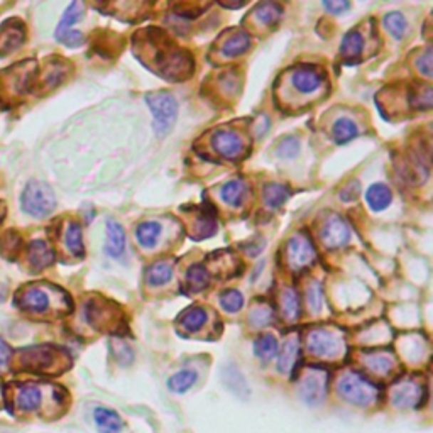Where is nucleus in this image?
Returning a JSON list of instances; mask_svg holds the SVG:
<instances>
[{"instance_id": "f704fd0d", "label": "nucleus", "mask_w": 433, "mask_h": 433, "mask_svg": "<svg viewBox=\"0 0 433 433\" xmlns=\"http://www.w3.org/2000/svg\"><path fill=\"white\" fill-rule=\"evenodd\" d=\"M385 26H386V29L391 33L392 38L401 39L406 31V19L401 12H390L385 17Z\"/></svg>"}, {"instance_id": "c9c22d12", "label": "nucleus", "mask_w": 433, "mask_h": 433, "mask_svg": "<svg viewBox=\"0 0 433 433\" xmlns=\"http://www.w3.org/2000/svg\"><path fill=\"white\" fill-rule=\"evenodd\" d=\"M220 305L229 313H237L244 306V296L241 291L237 290H227L220 295Z\"/></svg>"}, {"instance_id": "9b49d317", "label": "nucleus", "mask_w": 433, "mask_h": 433, "mask_svg": "<svg viewBox=\"0 0 433 433\" xmlns=\"http://www.w3.org/2000/svg\"><path fill=\"white\" fill-rule=\"evenodd\" d=\"M17 306L31 313H43L49 308V295L41 288H27L17 296Z\"/></svg>"}, {"instance_id": "c756f323", "label": "nucleus", "mask_w": 433, "mask_h": 433, "mask_svg": "<svg viewBox=\"0 0 433 433\" xmlns=\"http://www.w3.org/2000/svg\"><path fill=\"white\" fill-rule=\"evenodd\" d=\"M197 379H198V376L195 371H192V369H183V371L176 372L174 376H171V379L168 381V386L171 391L183 395V392H187L188 390H192V387L195 386Z\"/></svg>"}, {"instance_id": "dca6fc26", "label": "nucleus", "mask_w": 433, "mask_h": 433, "mask_svg": "<svg viewBox=\"0 0 433 433\" xmlns=\"http://www.w3.org/2000/svg\"><path fill=\"white\" fill-rule=\"evenodd\" d=\"M41 401H43V392L38 386L24 385L17 391L16 405L22 412H34V409L39 408Z\"/></svg>"}, {"instance_id": "6e6552de", "label": "nucleus", "mask_w": 433, "mask_h": 433, "mask_svg": "<svg viewBox=\"0 0 433 433\" xmlns=\"http://www.w3.org/2000/svg\"><path fill=\"white\" fill-rule=\"evenodd\" d=\"M212 146L220 156L229 161L241 160L244 155L242 137L232 129H219L212 137Z\"/></svg>"}, {"instance_id": "423d86ee", "label": "nucleus", "mask_w": 433, "mask_h": 433, "mask_svg": "<svg viewBox=\"0 0 433 433\" xmlns=\"http://www.w3.org/2000/svg\"><path fill=\"white\" fill-rule=\"evenodd\" d=\"M328 372L322 367H310L300 382V396L305 403L318 405L327 395Z\"/></svg>"}, {"instance_id": "5701e85b", "label": "nucleus", "mask_w": 433, "mask_h": 433, "mask_svg": "<svg viewBox=\"0 0 433 433\" xmlns=\"http://www.w3.org/2000/svg\"><path fill=\"white\" fill-rule=\"evenodd\" d=\"M171 278H173V264L166 263V261H157L146 271V283L151 286H162V284L169 283Z\"/></svg>"}, {"instance_id": "c03bdc74", "label": "nucleus", "mask_w": 433, "mask_h": 433, "mask_svg": "<svg viewBox=\"0 0 433 433\" xmlns=\"http://www.w3.org/2000/svg\"><path fill=\"white\" fill-rule=\"evenodd\" d=\"M417 66H418L419 73H423L430 78L432 76V48H428L427 51L419 56V60L417 61Z\"/></svg>"}, {"instance_id": "7c9ffc66", "label": "nucleus", "mask_w": 433, "mask_h": 433, "mask_svg": "<svg viewBox=\"0 0 433 433\" xmlns=\"http://www.w3.org/2000/svg\"><path fill=\"white\" fill-rule=\"evenodd\" d=\"M66 247L70 249V252L76 257H83L85 256V246H83V234H81L80 224L71 222L68 224L66 229Z\"/></svg>"}, {"instance_id": "49530a36", "label": "nucleus", "mask_w": 433, "mask_h": 433, "mask_svg": "<svg viewBox=\"0 0 433 433\" xmlns=\"http://www.w3.org/2000/svg\"><path fill=\"white\" fill-rule=\"evenodd\" d=\"M11 347H9L6 342L2 340V337H0V369H4L9 364V360H11Z\"/></svg>"}, {"instance_id": "4c0bfd02", "label": "nucleus", "mask_w": 433, "mask_h": 433, "mask_svg": "<svg viewBox=\"0 0 433 433\" xmlns=\"http://www.w3.org/2000/svg\"><path fill=\"white\" fill-rule=\"evenodd\" d=\"M300 151V141L296 137H286L283 139L281 144L278 146V156L283 160H291Z\"/></svg>"}, {"instance_id": "39448f33", "label": "nucleus", "mask_w": 433, "mask_h": 433, "mask_svg": "<svg viewBox=\"0 0 433 433\" xmlns=\"http://www.w3.org/2000/svg\"><path fill=\"white\" fill-rule=\"evenodd\" d=\"M286 257L288 264L293 271H301L315 263L317 251H315L313 242L310 241V237L305 232H298L288 241Z\"/></svg>"}, {"instance_id": "c85d7f7f", "label": "nucleus", "mask_w": 433, "mask_h": 433, "mask_svg": "<svg viewBox=\"0 0 433 433\" xmlns=\"http://www.w3.org/2000/svg\"><path fill=\"white\" fill-rule=\"evenodd\" d=\"M244 195H246V183L242 179H230L222 188V200L232 207L242 205Z\"/></svg>"}, {"instance_id": "ddd939ff", "label": "nucleus", "mask_w": 433, "mask_h": 433, "mask_svg": "<svg viewBox=\"0 0 433 433\" xmlns=\"http://www.w3.org/2000/svg\"><path fill=\"white\" fill-rule=\"evenodd\" d=\"M93 418L100 433H120L122 427H124L119 413L110 408H105V406H98L93 412Z\"/></svg>"}, {"instance_id": "9d476101", "label": "nucleus", "mask_w": 433, "mask_h": 433, "mask_svg": "<svg viewBox=\"0 0 433 433\" xmlns=\"http://www.w3.org/2000/svg\"><path fill=\"white\" fill-rule=\"evenodd\" d=\"M350 239L349 225L344 222V219L333 215L327 220L322 230V241L328 249H338V247L345 246Z\"/></svg>"}, {"instance_id": "58836bf2", "label": "nucleus", "mask_w": 433, "mask_h": 433, "mask_svg": "<svg viewBox=\"0 0 433 433\" xmlns=\"http://www.w3.org/2000/svg\"><path fill=\"white\" fill-rule=\"evenodd\" d=\"M306 296H308V306L311 308V311H315V313L320 311V308H322V303H323L322 286H320L318 283H313L308 288V291H306Z\"/></svg>"}, {"instance_id": "79ce46f5", "label": "nucleus", "mask_w": 433, "mask_h": 433, "mask_svg": "<svg viewBox=\"0 0 433 433\" xmlns=\"http://www.w3.org/2000/svg\"><path fill=\"white\" fill-rule=\"evenodd\" d=\"M271 320H273V311L269 308H264V306H259V308L252 311L251 315V322L254 323V327H266Z\"/></svg>"}, {"instance_id": "a211bd4d", "label": "nucleus", "mask_w": 433, "mask_h": 433, "mask_svg": "<svg viewBox=\"0 0 433 433\" xmlns=\"http://www.w3.org/2000/svg\"><path fill=\"white\" fill-rule=\"evenodd\" d=\"M364 49V38L358 29H352L344 36L340 44V54L347 63H355Z\"/></svg>"}, {"instance_id": "a19ab883", "label": "nucleus", "mask_w": 433, "mask_h": 433, "mask_svg": "<svg viewBox=\"0 0 433 433\" xmlns=\"http://www.w3.org/2000/svg\"><path fill=\"white\" fill-rule=\"evenodd\" d=\"M203 11H205V7L193 6V4L192 6H189V4H176L174 6V12L178 14V16L184 17V19H195Z\"/></svg>"}, {"instance_id": "0eeeda50", "label": "nucleus", "mask_w": 433, "mask_h": 433, "mask_svg": "<svg viewBox=\"0 0 433 433\" xmlns=\"http://www.w3.org/2000/svg\"><path fill=\"white\" fill-rule=\"evenodd\" d=\"M308 350L318 358H335L342 350V340L332 330L315 328L308 335Z\"/></svg>"}, {"instance_id": "a878e982", "label": "nucleus", "mask_w": 433, "mask_h": 433, "mask_svg": "<svg viewBox=\"0 0 433 433\" xmlns=\"http://www.w3.org/2000/svg\"><path fill=\"white\" fill-rule=\"evenodd\" d=\"M81 17H83V4H80V2L70 4L65 11V14H63L60 24H58V27H56V33H54L56 39H60L61 36L70 33L71 26H73L75 22H78Z\"/></svg>"}, {"instance_id": "1a4fd4ad", "label": "nucleus", "mask_w": 433, "mask_h": 433, "mask_svg": "<svg viewBox=\"0 0 433 433\" xmlns=\"http://www.w3.org/2000/svg\"><path fill=\"white\" fill-rule=\"evenodd\" d=\"M325 73L318 68L305 65V66H296L291 71V83L298 92L301 93H313L318 88H322L325 83Z\"/></svg>"}, {"instance_id": "e433bc0d", "label": "nucleus", "mask_w": 433, "mask_h": 433, "mask_svg": "<svg viewBox=\"0 0 433 433\" xmlns=\"http://www.w3.org/2000/svg\"><path fill=\"white\" fill-rule=\"evenodd\" d=\"M367 367L377 374H387L392 369V359L386 354H371L365 358Z\"/></svg>"}, {"instance_id": "473e14b6", "label": "nucleus", "mask_w": 433, "mask_h": 433, "mask_svg": "<svg viewBox=\"0 0 433 433\" xmlns=\"http://www.w3.org/2000/svg\"><path fill=\"white\" fill-rule=\"evenodd\" d=\"M281 308L283 315L288 320H296L300 317V298H298V293L293 290V288H286L281 295Z\"/></svg>"}, {"instance_id": "f03ea898", "label": "nucleus", "mask_w": 433, "mask_h": 433, "mask_svg": "<svg viewBox=\"0 0 433 433\" xmlns=\"http://www.w3.org/2000/svg\"><path fill=\"white\" fill-rule=\"evenodd\" d=\"M21 207L27 215L46 216L56 209V197L46 183L29 182L21 195Z\"/></svg>"}, {"instance_id": "4468645a", "label": "nucleus", "mask_w": 433, "mask_h": 433, "mask_svg": "<svg viewBox=\"0 0 433 433\" xmlns=\"http://www.w3.org/2000/svg\"><path fill=\"white\" fill-rule=\"evenodd\" d=\"M419 396H422V391H419V386L414 385V382H401V385L392 391L391 401L400 408H412V406H417L419 403Z\"/></svg>"}, {"instance_id": "a18cd8bd", "label": "nucleus", "mask_w": 433, "mask_h": 433, "mask_svg": "<svg viewBox=\"0 0 433 433\" xmlns=\"http://www.w3.org/2000/svg\"><path fill=\"white\" fill-rule=\"evenodd\" d=\"M58 41L70 48H76V46H81V44H83V34L78 33V31H70V33L61 36Z\"/></svg>"}, {"instance_id": "b1692460", "label": "nucleus", "mask_w": 433, "mask_h": 433, "mask_svg": "<svg viewBox=\"0 0 433 433\" xmlns=\"http://www.w3.org/2000/svg\"><path fill=\"white\" fill-rule=\"evenodd\" d=\"M291 192L281 183H269L264 187V203L269 209H279L288 202Z\"/></svg>"}, {"instance_id": "4be33fe9", "label": "nucleus", "mask_w": 433, "mask_h": 433, "mask_svg": "<svg viewBox=\"0 0 433 433\" xmlns=\"http://www.w3.org/2000/svg\"><path fill=\"white\" fill-rule=\"evenodd\" d=\"M207 323V311L200 308V306H193L183 311L178 318V325L189 333H195L200 330L203 325Z\"/></svg>"}, {"instance_id": "2f4dec72", "label": "nucleus", "mask_w": 433, "mask_h": 433, "mask_svg": "<svg viewBox=\"0 0 433 433\" xmlns=\"http://www.w3.org/2000/svg\"><path fill=\"white\" fill-rule=\"evenodd\" d=\"M278 352H279V344H278L276 337L263 335V337L256 338V342H254V354L259 359L271 360L273 358H276Z\"/></svg>"}, {"instance_id": "6ab92c4d", "label": "nucleus", "mask_w": 433, "mask_h": 433, "mask_svg": "<svg viewBox=\"0 0 433 433\" xmlns=\"http://www.w3.org/2000/svg\"><path fill=\"white\" fill-rule=\"evenodd\" d=\"M298 352H300V342H298L296 337H290L286 342H284L281 352H278L279 372L288 374L295 369L298 360Z\"/></svg>"}, {"instance_id": "f8f14e48", "label": "nucleus", "mask_w": 433, "mask_h": 433, "mask_svg": "<svg viewBox=\"0 0 433 433\" xmlns=\"http://www.w3.org/2000/svg\"><path fill=\"white\" fill-rule=\"evenodd\" d=\"M105 252L114 259H119L125 252V232L115 220H107V244Z\"/></svg>"}, {"instance_id": "20e7f679", "label": "nucleus", "mask_w": 433, "mask_h": 433, "mask_svg": "<svg viewBox=\"0 0 433 433\" xmlns=\"http://www.w3.org/2000/svg\"><path fill=\"white\" fill-rule=\"evenodd\" d=\"M338 392L345 401L350 405L360 406H371L377 400V387L371 381L360 376L358 372H349L338 381Z\"/></svg>"}, {"instance_id": "ea45409f", "label": "nucleus", "mask_w": 433, "mask_h": 433, "mask_svg": "<svg viewBox=\"0 0 433 433\" xmlns=\"http://www.w3.org/2000/svg\"><path fill=\"white\" fill-rule=\"evenodd\" d=\"M412 102L417 108L430 110V107H432V88L425 87L423 90H419V92L412 95Z\"/></svg>"}, {"instance_id": "de8ad7c7", "label": "nucleus", "mask_w": 433, "mask_h": 433, "mask_svg": "<svg viewBox=\"0 0 433 433\" xmlns=\"http://www.w3.org/2000/svg\"><path fill=\"white\" fill-rule=\"evenodd\" d=\"M323 7L327 9V11H330L332 14H342L350 7V4L338 0V2H323Z\"/></svg>"}, {"instance_id": "37998d69", "label": "nucleus", "mask_w": 433, "mask_h": 433, "mask_svg": "<svg viewBox=\"0 0 433 433\" xmlns=\"http://www.w3.org/2000/svg\"><path fill=\"white\" fill-rule=\"evenodd\" d=\"M360 193V184L358 179H352V182H349L344 187V189L340 192V200L342 202H352L355 200V198L359 197Z\"/></svg>"}, {"instance_id": "412c9836", "label": "nucleus", "mask_w": 433, "mask_h": 433, "mask_svg": "<svg viewBox=\"0 0 433 433\" xmlns=\"http://www.w3.org/2000/svg\"><path fill=\"white\" fill-rule=\"evenodd\" d=\"M53 259H54L53 251L49 249L46 242L34 241L29 244V263L33 266V269L36 271L44 269L46 266L53 263Z\"/></svg>"}, {"instance_id": "f3484780", "label": "nucleus", "mask_w": 433, "mask_h": 433, "mask_svg": "<svg viewBox=\"0 0 433 433\" xmlns=\"http://www.w3.org/2000/svg\"><path fill=\"white\" fill-rule=\"evenodd\" d=\"M216 230V219L215 212L212 207H203L200 214L197 215L195 220V230H193V239H207L212 237Z\"/></svg>"}, {"instance_id": "bb28decb", "label": "nucleus", "mask_w": 433, "mask_h": 433, "mask_svg": "<svg viewBox=\"0 0 433 433\" xmlns=\"http://www.w3.org/2000/svg\"><path fill=\"white\" fill-rule=\"evenodd\" d=\"M332 135H333V141L337 144H345L352 141V139L358 137L359 129L354 120L347 119V117H342V119H338L335 124H333Z\"/></svg>"}, {"instance_id": "2eb2a0df", "label": "nucleus", "mask_w": 433, "mask_h": 433, "mask_svg": "<svg viewBox=\"0 0 433 433\" xmlns=\"http://www.w3.org/2000/svg\"><path fill=\"white\" fill-rule=\"evenodd\" d=\"M392 200L391 189L385 183H374L365 192V202L374 212L386 210Z\"/></svg>"}, {"instance_id": "8fccbe9b", "label": "nucleus", "mask_w": 433, "mask_h": 433, "mask_svg": "<svg viewBox=\"0 0 433 433\" xmlns=\"http://www.w3.org/2000/svg\"><path fill=\"white\" fill-rule=\"evenodd\" d=\"M6 295H7V290L4 284H0V303H2L4 300H6Z\"/></svg>"}, {"instance_id": "72a5a7b5", "label": "nucleus", "mask_w": 433, "mask_h": 433, "mask_svg": "<svg viewBox=\"0 0 433 433\" xmlns=\"http://www.w3.org/2000/svg\"><path fill=\"white\" fill-rule=\"evenodd\" d=\"M281 16H283L281 6H278V4H273V2L259 4L256 9V17L266 26L276 24V22L281 19Z\"/></svg>"}, {"instance_id": "cd10ccee", "label": "nucleus", "mask_w": 433, "mask_h": 433, "mask_svg": "<svg viewBox=\"0 0 433 433\" xmlns=\"http://www.w3.org/2000/svg\"><path fill=\"white\" fill-rule=\"evenodd\" d=\"M189 291H202L210 284V273L203 264H193L187 273Z\"/></svg>"}, {"instance_id": "09e8293b", "label": "nucleus", "mask_w": 433, "mask_h": 433, "mask_svg": "<svg viewBox=\"0 0 433 433\" xmlns=\"http://www.w3.org/2000/svg\"><path fill=\"white\" fill-rule=\"evenodd\" d=\"M229 371H230V369H229ZM236 376H237V377H234V369H232V371H230V377H225V379H239V382H241V386H242V387H241V390H239V387H237L236 395H241L242 390H246L247 392H249V390H247V386H246V381H244V377L241 376V374H239V371H237ZM236 382H237V381H232V385H229V386H230V390H234V386H236ZM242 395H244V392H242Z\"/></svg>"}, {"instance_id": "393cba45", "label": "nucleus", "mask_w": 433, "mask_h": 433, "mask_svg": "<svg viewBox=\"0 0 433 433\" xmlns=\"http://www.w3.org/2000/svg\"><path fill=\"white\" fill-rule=\"evenodd\" d=\"M161 230L162 229H161L160 222H155V220H146V222L137 225L135 236H137V241L142 247H152V246H156L157 241H160Z\"/></svg>"}, {"instance_id": "7ed1b4c3", "label": "nucleus", "mask_w": 433, "mask_h": 433, "mask_svg": "<svg viewBox=\"0 0 433 433\" xmlns=\"http://www.w3.org/2000/svg\"><path fill=\"white\" fill-rule=\"evenodd\" d=\"M146 103L151 108L155 115V127L156 134L162 137L173 129L176 117H178V103H176L173 95L166 92H152L146 95Z\"/></svg>"}, {"instance_id": "f257e3e1", "label": "nucleus", "mask_w": 433, "mask_h": 433, "mask_svg": "<svg viewBox=\"0 0 433 433\" xmlns=\"http://www.w3.org/2000/svg\"><path fill=\"white\" fill-rule=\"evenodd\" d=\"M160 39L152 38L149 33V39L155 44V54H152V63H155V70H157L162 78L169 81H183L193 73V58L189 56L188 51L174 46L171 39L166 38L162 33H157Z\"/></svg>"}, {"instance_id": "aec40b11", "label": "nucleus", "mask_w": 433, "mask_h": 433, "mask_svg": "<svg viewBox=\"0 0 433 433\" xmlns=\"http://www.w3.org/2000/svg\"><path fill=\"white\" fill-rule=\"evenodd\" d=\"M251 36L246 31H236L230 38L225 41L222 46L224 56L227 58H237L241 54L247 53V49L251 48Z\"/></svg>"}]
</instances>
